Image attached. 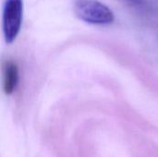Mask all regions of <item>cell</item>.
I'll use <instances>...</instances> for the list:
<instances>
[{
  "label": "cell",
  "mask_w": 158,
  "mask_h": 157,
  "mask_svg": "<svg viewBox=\"0 0 158 157\" xmlns=\"http://www.w3.org/2000/svg\"><path fill=\"white\" fill-rule=\"evenodd\" d=\"M74 11L80 19L90 24L106 25L114 21L111 9L98 0H76Z\"/></svg>",
  "instance_id": "cell-1"
},
{
  "label": "cell",
  "mask_w": 158,
  "mask_h": 157,
  "mask_svg": "<svg viewBox=\"0 0 158 157\" xmlns=\"http://www.w3.org/2000/svg\"><path fill=\"white\" fill-rule=\"evenodd\" d=\"M23 16V0H5L2 27L5 41L13 43L21 28Z\"/></svg>",
  "instance_id": "cell-2"
},
{
  "label": "cell",
  "mask_w": 158,
  "mask_h": 157,
  "mask_svg": "<svg viewBox=\"0 0 158 157\" xmlns=\"http://www.w3.org/2000/svg\"><path fill=\"white\" fill-rule=\"evenodd\" d=\"M19 67L12 59H6L2 64L3 90L6 94H12L19 84Z\"/></svg>",
  "instance_id": "cell-3"
},
{
  "label": "cell",
  "mask_w": 158,
  "mask_h": 157,
  "mask_svg": "<svg viewBox=\"0 0 158 157\" xmlns=\"http://www.w3.org/2000/svg\"><path fill=\"white\" fill-rule=\"evenodd\" d=\"M131 1H134V2H136V3H137V2H140L141 0H131Z\"/></svg>",
  "instance_id": "cell-4"
}]
</instances>
